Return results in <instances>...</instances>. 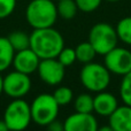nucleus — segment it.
Returning <instances> with one entry per match:
<instances>
[{"mask_svg":"<svg viewBox=\"0 0 131 131\" xmlns=\"http://www.w3.org/2000/svg\"><path fill=\"white\" fill-rule=\"evenodd\" d=\"M66 67L57 58L41 59L37 68L40 79L45 84L51 86L59 85L64 78Z\"/></svg>","mask_w":131,"mask_h":131,"instance_id":"9","label":"nucleus"},{"mask_svg":"<svg viewBox=\"0 0 131 131\" xmlns=\"http://www.w3.org/2000/svg\"><path fill=\"white\" fill-rule=\"evenodd\" d=\"M47 129L51 130V131H63L64 130L63 122H61V121H58L57 118H55L54 121H52V122H51L50 124L47 125Z\"/></svg>","mask_w":131,"mask_h":131,"instance_id":"25","label":"nucleus"},{"mask_svg":"<svg viewBox=\"0 0 131 131\" xmlns=\"http://www.w3.org/2000/svg\"><path fill=\"white\" fill-rule=\"evenodd\" d=\"M104 57L105 67L112 74L123 76L131 71V51L116 46Z\"/></svg>","mask_w":131,"mask_h":131,"instance_id":"7","label":"nucleus"},{"mask_svg":"<svg viewBox=\"0 0 131 131\" xmlns=\"http://www.w3.org/2000/svg\"><path fill=\"white\" fill-rule=\"evenodd\" d=\"M15 51L12 47L7 37H0V72L5 71L13 63Z\"/></svg>","mask_w":131,"mask_h":131,"instance_id":"14","label":"nucleus"},{"mask_svg":"<svg viewBox=\"0 0 131 131\" xmlns=\"http://www.w3.org/2000/svg\"><path fill=\"white\" fill-rule=\"evenodd\" d=\"M16 7V0H0V18H6L13 14Z\"/></svg>","mask_w":131,"mask_h":131,"instance_id":"24","label":"nucleus"},{"mask_svg":"<svg viewBox=\"0 0 131 131\" xmlns=\"http://www.w3.org/2000/svg\"><path fill=\"white\" fill-rule=\"evenodd\" d=\"M54 1H59V0H54Z\"/></svg>","mask_w":131,"mask_h":131,"instance_id":"29","label":"nucleus"},{"mask_svg":"<svg viewBox=\"0 0 131 131\" xmlns=\"http://www.w3.org/2000/svg\"><path fill=\"white\" fill-rule=\"evenodd\" d=\"M2 120L8 130L21 131L27 129L32 121L30 105L22 98L14 99L5 109Z\"/></svg>","mask_w":131,"mask_h":131,"instance_id":"5","label":"nucleus"},{"mask_svg":"<svg viewBox=\"0 0 131 131\" xmlns=\"http://www.w3.org/2000/svg\"><path fill=\"white\" fill-rule=\"evenodd\" d=\"M115 30L118 40L131 46V16L121 18L116 24Z\"/></svg>","mask_w":131,"mask_h":131,"instance_id":"16","label":"nucleus"},{"mask_svg":"<svg viewBox=\"0 0 131 131\" xmlns=\"http://www.w3.org/2000/svg\"><path fill=\"white\" fill-rule=\"evenodd\" d=\"M75 52H76V59L82 63L92 62L95 55H97V53H95L93 46L90 44V41H83V43L78 44L75 47Z\"/></svg>","mask_w":131,"mask_h":131,"instance_id":"15","label":"nucleus"},{"mask_svg":"<svg viewBox=\"0 0 131 131\" xmlns=\"http://www.w3.org/2000/svg\"><path fill=\"white\" fill-rule=\"evenodd\" d=\"M55 101L58 102L59 106H67L68 104H70L74 98V93L72 90L68 86H59L53 93Z\"/></svg>","mask_w":131,"mask_h":131,"instance_id":"20","label":"nucleus"},{"mask_svg":"<svg viewBox=\"0 0 131 131\" xmlns=\"http://www.w3.org/2000/svg\"><path fill=\"white\" fill-rule=\"evenodd\" d=\"M118 106V101L114 94L101 91L93 97V112L100 116L108 117Z\"/></svg>","mask_w":131,"mask_h":131,"instance_id":"12","label":"nucleus"},{"mask_svg":"<svg viewBox=\"0 0 131 131\" xmlns=\"http://www.w3.org/2000/svg\"><path fill=\"white\" fill-rule=\"evenodd\" d=\"M120 97L123 104L131 106V71L123 75L120 84Z\"/></svg>","mask_w":131,"mask_h":131,"instance_id":"21","label":"nucleus"},{"mask_svg":"<svg viewBox=\"0 0 131 131\" xmlns=\"http://www.w3.org/2000/svg\"><path fill=\"white\" fill-rule=\"evenodd\" d=\"M6 130H8V128H7L5 121L4 120H0V131H6Z\"/></svg>","mask_w":131,"mask_h":131,"instance_id":"26","label":"nucleus"},{"mask_svg":"<svg viewBox=\"0 0 131 131\" xmlns=\"http://www.w3.org/2000/svg\"><path fill=\"white\" fill-rule=\"evenodd\" d=\"M63 47V37L53 27L35 29L30 35V48L40 60L57 58Z\"/></svg>","mask_w":131,"mask_h":131,"instance_id":"1","label":"nucleus"},{"mask_svg":"<svg viewBox=\"0 0 131 131\" xmlns=\"http://www.w3.org/2000/svg\"><path fill=\"white\" fill-rule=\"evenodd\" d=\"M60 106L55 101L53 94L41 93L34 99L30 105L31 118L36 124L40 127H47L52 121L58 118Z\"/></svg>","mask_w":131,"mask_h":131,"instance_id":"4","label":"nucleus"},{"mask_svg":"<svg viewBox=\"0 0 131 131\" xmlns=\"http://www.w3.org/2000/svg\"><path fill=\"white\" fill-rule=\"evenodd\" d=\"M58 15L64 20H71L77 14V5L75 0H59L57 4Z\"/></svg>","mask_w":131,"mask_h":131,"instance_id":"18","label":"nucleus"},{"mask_svg":"<svg viewBox=\"0 0 131 131\" xmlns=\"http://www.w3.org/2000/svg\"><path fill=\"white\" fill-rule=\"evenodd\" d=\"M79 79L84 88L90 92H101L109 86L111 83V71L105 67V64L97 62L84 63L82 68Z\"/></svg>","mask_w":131,"mask_h":131,"instance_id":"3","label":"nucleus"},{"mask_svg":"<svg viewBox=\"0 0 131 131\" xmlns=\"http://www.w3.org/2000/svg\"><path fill=\"white\" fill-rule=\"evenodd\" d=\"M102 0H75L78 10L84 13H92L100 6Z\"/></svg>","mask_w":131,"mask_h":131,"instance_id":"23","label":"nucleus"},{"mask_svg":"<svg viewBox=\"0 0 131 131\" xmlns=\"http://www.w3.org/2000/svg\"><path fill=\"white\" fill-rule=\"evenodd\" d=\"M7 38L15 52L30 47V36L23 31H18V30L13 31Z\"/></svg>","mask_w":131,"mask_h":131,"instance_id":"17","label":"nucleus"},{"mask_svg":"<svg viewBox=\"0 0 131 131\" xmlns=\"http://www.w3.org/2000/svg\"><path fill=\"white\" fill-rule=\"evenodd\" d=\"M64 131H97L98 121L92 113H76L69 115L63 122Z\"/></svg>","mask_w":131,"mask_h":131,"instance_id":"10","label":"nucleus"},{"mask_svg":"<svg viewBox=\"0 0 131 131\" xmlns=\"http://www.w3.org/2000/svg\"><path fill=\"white\" fill-rule=\"evenodd\" d=\"M57 59L61 62L64 67H69L76 61V52H75V48L71 47H63L60 51L59 55L57 57Z\"/></svg>","mask_w":131,"mask_h":131,"instance_id":"22","label":"nucleus"},{"mask_svg":"<svg viewBox=\"0 0 131 131\" xmlns=\"http://www.w3.org/2000/svg\"><path fill=\"white\" fill-rule=\"evenodd\" d=\"M31 89V79L29 75L17 70L9 72L4 78V92L13 99L23 98Z\"/></svg>","mask_w":131,"mask_h":131,"instance_id":"8","label":"nucleus"},{"mask_svg":"<svg viewBox=\"0 0 131 131\" xmlns=\"http://www.w3.org/2000/svg\"><path fill=\"white\" fill-rule=\"evenodd\" d=\"M39 62H40L39 57L29 47L25 48V50L15 52L12 64H13L15 70L23 72V74L30 75L32 72L37 71Z\"/></svg>","mask_w":131,"mask_h":131,"instance_id":"11","label":"nucleus"},{"mask_svg":"<svg viewBox=\"0 0 131 131\" xmlns=\"http://www.w3.org/2000/svg\"><path fill=\"white\" fill-rule=\"evenodd\" d=\"M106 1H109V2H116V1H120V0H106Z\"/></svg>","mask_w":131,"mask_h":131,"instance_id":"28","label":"nucleus"},{"mask_svg":"<svg viewBox=\"0 0 131 131\" xmlns=\"http://www.w3.org/2000/svg\"><path fill=\"white\" fill-rule=\"evenodd\" d=\"M58 16L54 0H32L25 9V18L34 29L53 27Z\"/></svg>","mask_w":131,"mask_h":131,"instance_id":"2","label":"nucleus"},{"mask_svg":"<svg viewBox=\"0 0 131 131\" xmlns=\"http://www.w3.org/2000/svg\"><path fill=\"white\" fill-rule=\"evenodd\" d=\"M74 108L79 113H93V97L89 93H81L74 100Z\"/></svg>","mask_w":131,"mask_h":131,"instance_id":"19","label":"nucleus"},{"mask_svg":"<svg viewBox=\"0 0 131 131\" xmlns=\"http://www.w3.org/2000/svg\"><path fill=\"white\" fill-rule=\"evenodd\" d=\"M108 124L113 131H131V106H117L108 116Z\"/></svg>","mask_w":131,"mask_h":131,"instance_id":"13","label":"nucleus"},{"mask_svg":"<svg viewBox=\"0 0 131 131\" xmlns=\"http://www.w3.org/2000/svg\"><path fill=\"white\" fill-rule=\"evenodd\" d=\"M89 41L93 46L97 54L105 55L117 46L118 38L115 28L108 23L100 22L91 28L89 34Z\"/></svg>","mask_w":131,"mask_h":131,"instance_id":"6","label":"nucleus"},{"mask_svg":"<svg viewBox=\"0 0 131 131\" xmlns=\"http://www.w3.org/2000/svg\"><path fill=\"white\" fill-rule=\"evenodd\" d=\"M4 92V78L1 77V75H0V94Z\"/></svg>","mask_w":131,"mask_h":131,"instance_id":"27","label":"nucleus"}]
</instances>
